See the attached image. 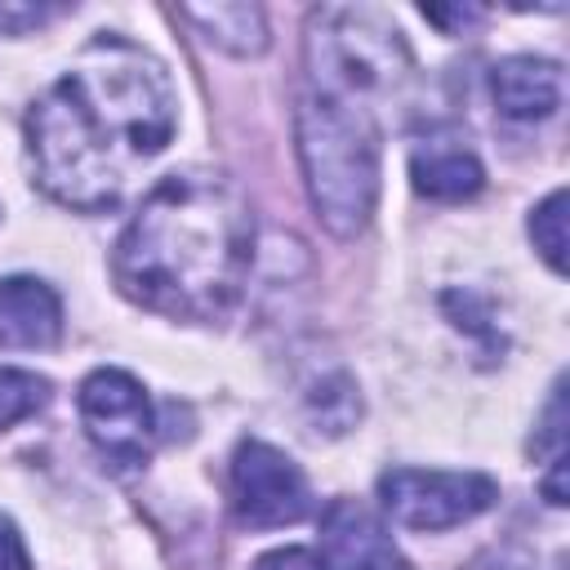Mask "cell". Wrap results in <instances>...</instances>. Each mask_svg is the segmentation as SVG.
I'll return each instance as SVG.
<instances>
[{
	"label": "cell",
	"instance_id": "obj_17",
	"mask_svg": "<svg viewBox=\"0 0 570 570\" xmlns=\"http://www.w3.org/2000/svg\"><path fill=\"white\" fill-rule=\"evenodd\" d=\"M254 570H325V557L312 548H272L254 561Z\"/></svg>",
	"mask_w": 570,
	"mask_h": 570
},
{
	"label": "cell",
	"instance_id": "obj_6",
	"mask_svg": "<svg viewBox=\"0 0 570 570\" xmlns=\"http://www.w3.org/2000/svg\"><path fill=\"white\" fill-rule=\"evenodd\" d=\"M80 423L102 459L116 468H142L156 441V419L142 383L125 370H94L80 383Z\"/></svg>",
	"mask_w": 570,
	"mask_h": 570
},
{
	"label": "cell",
	"instance_id": "obj_18",
	"mask_svg": "<svg viewBox=\"0 0 570 570\" xmlns=\"http://www.w3.org/2000/svg\"><path fill=\"white\" fill-rule=\"evenodd\" d=\"M0 570H31L22 534H18V525L9 517H0Z\"/></svg>",
	"mask_w": 570,
	"mask_h": 570
},
{
	"label": "cell",
	"instance_id": "obj_11",
	"mask_svg": "<svg viewBox=\"0 0 570 570\" xmlns=\"http://www.w3.org/2000/svg\"><path fill=\"white\" fill-rule=\"evenodd\" d=\"M490 94L508 120H543L561 102V67L534 53H517L494 62Z\"/></svg>",
	"mask_w": 570,
	"mask_h": 570
},
{
	"label": "cell",
	"instance_id": "obj_5",
	"mask_svg": "<svg viewBox=\"0 0 570 570\" xmlns=\"http://www.w3.org/2000/svg\"><path fill=\"white\" fill-rule=\"evenodd\" d=\"M379 499L387 517L405 530H450L481 517L499 499V485L485 472L392 468L379 476Z\"/></svg>",
	"mask_w": 570,
	"mask_h": 570
},
{
	"label": "cell",
	"instance_id": "obj_4",
	"mask_svg": "<svg viewBox=\"0 0 570 570\" xmlns=\"http://www.w3.org/2000/svg\"><path fill=\"white\" fill-rule=\"evenodd\" d=\"M307 62L325 98L387 89L410 71L401 31L379 9H316Z\"/></svg>",
	"mask_w": 570,
	"mask_h": 570
},
{
	"label": "cell",
	"instance_id": "obj_8",
	"mask_svg": "<svg viewBox=\"0 0 570 570\" xmlns=\"http://www.w3.org/2000/svg\"><path fill=\"white\" fill-rule=\"evenodd\" d=\"M321 539L325 570H405V557L396 552L383 521L356 499H334L325 508Z\"/></svg>",
	"mask_w": 570,
	"mask_h": 570
},
{
	"label": "cell",
	"instance_id": "obj_7",
	"mask_svg": "<svg viewBox=\"0 0 570 570\" xmlns=\"http://www.w3.org/2000/svg\"><path fill=\"white\" fill-rule=\"evenodd\" d=\"M232 508L249 530H276L307 517V476L267 441H240L232 454Z\"/></svg>",
	"mask_w": 570,
	"mask_h": 570
},
{
	"label": "cell",
	"instance_id": "obj_2",
	"mask_svg": "<svg viewBox=\"0 0 570 570\" xmlns=\"http://www.w3.org/2000/svg\"><path fill=\"white\" fill-rule=\"evenodd\" d=\"M254 223L240 191L205 169L165 174L116 240V285L165 316H223L249 272Z\"/></svg>",
	"mask_w": 570,
	"mask_h": 570
},
{
	"label": "cell",
	"instance_id": "obj_3",
	"mask_svg": "<svg viewBox=\"0 0 570 570\" xmlns=\"http://www.w3.org/2000/svg\"><path fill=\"white\" fill-rule=\"evenodd\" d=\"M298 160L316 218L334 236H356L379 200V129L365 107L343 98H303Z\"/></svg>",
	"mask_w": 570,
	"mask_h": 570
},
{
	"label": "cell",
	"instance_id": "obj_14",
	"mask_svg": "<svg viewBox=\"0 0 570 570\" xmlns=\"http://www.w3.org/2000/svg\"><path fill=\"white\" fill-rule=\"evenodd\" d=\"M530 236H534V249L543 254V263L552 272H566V191L561 187L530 214Z\"/></svg>",
	"mask_w": 570,
	"mask_h": 570
},
{
	"label": "cell",
	"instance_id": "obj_9",
	"mask_svg": "<svg viewBox=\"0 0 570 570\" xmlns=\"http://www.w3.org/2000/svg\"><path fill=\"white\" fill-rule=\"evenodd\" d=\"M410 178L432 200H463V196L481 191L485 169H481L476 151L454 129H432L410 151Z\"/></svg>",
	"mask_w": 570,
	"mask_h": 570
},
{
	"label": "cell",
	"instance_id": "obj_12",
	"mask_svg": "<svg viewBox=\"0 0 570 570\" xmlns=\"http://www.w3.org/2000/svg\"><path fill=\"white\" fill-rule=\"evenodd\" d=\"M191 27H200V36L227 53H263L267 45V18L258 4H183L178 9Z\"/></svg>",
	"mask_w": 570,
	"mask_h": 570
},
{
	"label": "cell",
	"instance_id": "obj_1",
	"mask_svg": "<svg viewBox=\"0 0 570 570\" xmlns=\"http://www.w3.org/2000/svg\"><path fill=\"white\" fill-rule=\"evenodd\" d=\"M174 85L160 58L134 40L98 36L27 111L36 183L71 209H111L125 169L156 156L174 138Z\"/></svg>",
	"mask_w": 570,
	"mask_h": 570
},
{
	"label": "cell",
	"instance_id": "obj_10",
	"mask_svg": "<svg viewBox=\"0 0 570 570\" xmlns=\"http://www.w3.org/2000/svg\"><path fill=\"white\" fill-rule=\"evenodd\" d=\"M62 334V303L36 276L0 281V347H53Z\"/></svg>",
	"mask_w": 570,
	"mask_h": 570
},
{
	"label": "cell",
	"instance_id": "obj_16",
	"mask_svg": "<svg viewBox=\"0 0 570 570\" xmlns=\"http://www.w3.org/2000/svg\"><path fill=\"white\" fill-rule=\"evenodd\" d=\"M62 9L53 4H0V31L4 36H22V31H36L45 27L49 18H58Z\"/></svg>",
	"mask_w": 570,
	"mask_h": 570
},
{
	"label": "cell",
	"instance_id": "obj_13",
	"mask_svg": "<svg viewBox=\"0 0 570 570\" xmlns=\"http://www.w3.org/2000/svg\"><path fill=\"white\" fill-rule=\"evenodd\" d=\"M49 405V379L0 365V428H13Z\"/></svg>",
	"mask_w": 570,
	"mask_h": 570
},
{
	"label": "cell",
	"instance_id": "obj_15",
	"mask_svg": "<svg viewBox=\"0 0 570 570\" xmlns=\"http://www.w3.org/2000/svg\"><path fill=\"white\" fill-rule=\"evenodd\" d=\"M468 570H534V557L521 543H490L468 561Z\"/></svg>",
	"mask_w": 570,
	"mask_h": 570
},
{
	"label": "cell",
	"instance_id": "obj_19",
	"mask_svg": "<svg viewBox=\"0 0 570 570\" xmlns=\"http://www.w3.org/2000/svg\"><path fill=\"white\" fill-rule=\"evenodd\" d=\"M423 18L428 22H441V27H468V22H476L481 18V9H436V4H423Z\"/></svg>",
	"mask_w": 570,
	"mask_h": 570
}]
</instances>
